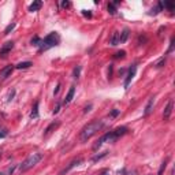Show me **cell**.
Wrapping results in <instances>:
<instances>
[{"label": "cell", "instance_id": "cell-1", "mask_svg": "<svg viewBox=\"0 0 175 175\" xmlns=\"http://www.w3.org/2000/svg\"><path fill=\"white\" fill-rule=\"evenodd\" d=\"M127 133V127H118V129H115V130L109 131V133H107V134H104L103 137H100L99 140H97V142L93 145V149L96 151V149L100 148L104 142H115L116 140L119 137H122V135H125Z\"/></svg>", "mask_w": 175, "mask_h": 175}, {"label": "cell", "instance_id": "cell-2", "mask_svg": "<svg viewBox=\"0 0 175 175\" xmlns=\"http://www.w3.org/2000/svg\"><path fill=\"white\" fill-rule=\"evenodd\" d=\"M103 126H104V122H103V120H97V119L92 120V122L88 123V125L82 129L81 134H79V140H81L82 142L88 141V140H89L90 137H93Z\"/></svg>", "mask_w": 175, "mask_h": 175}, {"label": "cell", "instance_id": "cell-3", "mask_svg": "<svg viewBox=\"0 0 175 175\" xmlns=\"http://www.w3.org/2000/svg\"><path fill=\"white\" fill-rule=\"evenodd\" d=\"M60 42V37L59 34L53 32V33H49L47 37H44V40H41V44H40V51H48V49L53 48L56 45H59Z\"/></svg>", "mask_w": 175, "mask_h": 175}, {"label": "cell", "instance_id": "cell-4", "mask_svg": "<svg viewBox=\"0 0 175 175\" xmlns=\"http://www.w3.org/2000/svg\"><path fill=\"white\" fill-rule=\"evenodd\" d=\"M41 159H42V155H41V153H32L26 160L21 163V166H19V171L26 172L27 170L33 168L36 164H38V161H40Z\"/></svg>", "mask_w": 175, "mask_h": 175}, {"label": "cell", "instance_id": "cell-5", "mask_svg": "<svg viewBox=\"0 0 175 175\" xmlns=\"http://www.w3.org/2000/svg\"><path fill=\"white\" fill-rule=\"evenodd\" d=\"M135 73H137V66H135V64H133V66L129 68V71H127L126 79H125V84H123L125 89H127V86L130 85V82L133 81V78H134V75H135Z\"/></svg>", "mask_w": 175, "mask_h": 175}, {"label": "cell", "instance_id": "cell-6", "mask_svg": "<svg viewBox=\"0 0 175 175\" xmlns=\"http://www.w3.org/2000/svg\"><path fill=\"white\" fill-rule=\"evenodd\" d=\"M14 68H15L14 64H8V66H6L4 68H1V70H0V79H6L7 77H10V75L12 74Z\"/></svg>", "mask_w": 175, "mask_h": 175}, {"label": "cell", "instance_id": "cell-7", "mask_svg": "<svg viewBox=\"0 0 175 175\" xmlns=\"http://www.w3.org/2000/svg\"><path fill=\"white\" fill-rule=\"evenodd\" d=\"M12 48H14V42H12V41H8V42H6V44H4L3 47L0 48V56H1V58H6V56H7V53L10 52Z\"/></svg>", "mask_w": 175, "mask_h": 175}, {"label": "cell", "instance_id": "cell-8", "mask_svg": "<svg viewBox=\"0 0 175 175\" xmlns=\"http://www.w3.org/2000/svg\"><path fill=\"white\" fill-rule=\"evenodd\" d=\"M172 100H170L168 101V104H167V107L164 108V112H163V118H164V120H168L170 118H171V114H172Z\"/></svg>", "mask_w": 175, "mask_h": 175}, {"label": "cell", "instance_id": "cell-9", "mask_svg": "<svg viewBox=\"0 0 175 175\" xmlns=\"http://www.w3.org/2000/svg\"><path fill=\"white\" fill-rule=\"evenodd\" d=\"M81 163H82V159H77V160H73V161H71V163L67 166V167L64 168L63 171L60 172V175H63V174H66V172H68V171H70V170H71V168L77 167V166H79V164H81Z\"/></svg>", "mask_w": 175, "mask_h": 175}, {"label": "cell", "instance_id": "cell-10", "mask_svg": "<svg viewBox=\"0 0 175 175\" xmlns=\"http://www.w3.org/2000/svg\"><path fill=\"white\" fill-rule=\"evenodd\" d=\"M153 105H155V97H151L148 101V104L145 107V111H144V116H148L151 112L153 111Z\"/></svg>", "mask_w": 175, "mask_h": 175}, {"label": "cell", "instance_id": "cell-11", "mask_svg": "<svg viewBox=\"0 0 175 175\" xmlns=\"http://www.w3.org/2000/svg\"><path fill=\"white\" fill-rule=\"evenodd\" d=\"M74 93H75V88H74V86H71L70 90H68V93L66 94V99H64V101H63V104H64V105L70 104L71 100H73V97H74Z\"/></svg>", "mask_w": 175, "mask_h": 175}, {"label": "cell", "instance_id": "cell-12", "mask_svg": "<svg viewBox=\"0 0 175 175\" xmlns=\"http://www.w3.org/2000/svg\"><path fill=\"white\" fill-rule=\"evenodd\" d=\"M41 6H42V1H40V0H36V1H33V3L29 6V11L30 12L38 11V10L41 8Z\"/></svg>", "mask_w": 175, "mask_h": 175}, {"label": "cell", "instance_id": "cell-13", "mask_svg": "<svg viewBox=\"0 0 175 175\" xmlns=\"http://www.w3.org/2000/svg\"><path fill=\"white\" fill-rule=\"evenodd\" d=\"M119 32H114L112 33V37H111V40H109V44L112 45V47H115V45H118L119 44Z\"/></svg>", "mask_w": 175, "mask_h": 175}, {"label": "cell", "instance_id": "cell-14", "mask_svg": "<svg viewBox=\"0 0 175 175\" xmlns=\"http://www.w3.org/2000/svg\"><path fill=\"white\" fill-rule=\"evenodd\" d=\"M129 34H130V32H129V29H125L122 32V33L119 34V44H123L125 41L127 40V37H129Z\"/></svg>", "mask_w": 175, "mask_h": 175}, {"label": "cell", "instance_id": "cell-15", "mask_svg": "<svg viewBox=\"0 0 175 175\" xmlns=\"http://www.w3.org/2000/svg\"><path fill=\"white\" fill-rule=\"evenodd\" d=\"M30 118H32V119L38 118V101L34 103V107H33V109H32V112H30Z\"/></svg>", "mask_w": 175, "mask_h": 175}, {"label": "cell", "instance_id": "cell-16", "mask_svg": "<svg viewBox=\"0 0 175 175\" xmlns=\"http://www.w3.org/2000/svg\"><path fill=\"white\" fill-rule=\"evenodd\" d=\"M30 66H33L32 62H21V63H18L17 66H15V68H18V70H25V68H29Z\"/></svg>", "mask_w": 175, "mask_h": 175}, {"label": "cell", "instance_id": "cell-17", "mask_svg": "<svg viewBox=\"0 0 175 175\" xmlns=\"http://www.w3.org/2000/svg\"><path fill=\"white\" fill-rule=\"evenodd\" d=\"M59 125H60V122H59V120H56V122L51 123V125H49V126L47 127V129H45V134H49V133H51L52 130H55L56 127H59Z\"/></svg>", "mask_w": 175, "mask_h": 175}, {"label": "cell", "instance_id": "cell-18", "mask_svg": "<svg viewBox=\"0 0 175 175\" xmlns=\"http://www.w3.org/2000/svg\"><path fill=\"white\" fill-rule=\"evenodd\" d=\"M161 10H163V1H160V3H159V6H157V7L152 8V10H151V11L148 12V14H149V15H156V14H159V12H160Z\"/></svg>", "mask_w": 175, "mask_h": 175}, {"label": "cell", "instance_id": "cell-19", "mask_svg": "<svg viewBox=\"0 0 175 175\" xmlns=\"http://www.w3.org/2000/svg\"><path fill=\"white\" fill-rule=\"evenodd\" d=\"M167 163H168V157L167 159H164V161L161 163L160 168H159V172H157V175H163V171L166 170V167H167Z\"/></svg>", "mask_w": 175, "mask_h": 175}, {"label": "cell", "instance_id": "cell-20", "mask_svg": "<svg viewBox=\"0 0 175 175\" xmlns=\"http://www.w3.org/2000/svg\"><path fill=\"white\" fill-rule=\"evenodd\" d=\"M30 44L34 45V47H40L41 38H40V37H33V38H32V41H30Z\"/></svg>", "mask_w": 175, "mask_h": 175}, {"label": "cell", "instance_id": "cell-21", "mask_svg": "<svg viewBox=\"0 0 175 175\" xmlns=\"http://www.w3.org/2000/svg\"><path fill=\"white\" fill-rule=\"evenodd\" d=\"M108 12H109L111 15L116 14V7H115V6H114L112 3H109V4H108Z\"/></svg>", "mask_w": 175, "mask_h": 175}, {"label": "cell", "instance_id": "cell-22", "mask_svg": "<svg viewBox=\"0 0 175 175\" xmlns=\"http://www.w3.org/2000/svg\"><path fill=\"white\" fill-rule=\"evenodd\" d=\"M14 27H15V23H14V22L10 23V25H8V26L4 29V34H8L10 32H12V30H14Z\"/></svg>", "mask_w": 175, "mask_h": 175}, {"label": "cell", "instance_id": "cell-23", "mask_svg": "<svg viewBox=\"0 0 175 175\" xmlns=\"http://www.w3.org/2000/svg\"><path fill=\"white\" fill-rule=\"evenodd\" d=\"M81 66H77V67L74 68V73H73V74H74V78L77 79V78H79V74H81Z\"/></svg>", "mask_w": 175, "mask_h": 175}, {"label": "cell", "instance_id": "cell-24", "mask_svg": "<svg viewBox=\"0 0 175 175\" xmlns=\"http://www.w3.org/2000/svg\"><path fill=\"white\" fill-rule=\"evenodd\" d=\"M125 55H126L125 51H119V52H116L114 55V59H122V58H125Z\"/></svg>", "mask_w": 175, "mask_h": 175}, {"label": "cell", "instance_id": "cell-25", "mask_svg": "<svg viewBox=\"0 0 175 175\" xmlns=\"http://www.w3.org/2000/svg\"><path fill=\"white\" fill-rule=\"evenodd\" d=\"M107 153H108V152H103L101 155H96V156H94L93 159H92V160H93V161L100 160V159H103V157H105V156H107Z\"/></svg>", "mask_w": 175, "mask_h": 175}, {"label": "cell", "instance_id": "cell-26", "mask_svg": "<svg viewBox=\"0 0 175 175\" xmlns=\"http://www.w3.org/2000/svg\"><path fill=\"white\" fill-rule=\"evenodd\" d=\"M163 7H167L168 10L171 11V10H174L175 4H174V3H167V1H164V3H163Z\"/></svg>", "mask_w": 175, "mask_h": 175}, {"label": "cell", "instance_id": "cell-27", "mask_svg": "<svg viewBox=\"0 0 175 175\" xmlns=\"http://www.w3.org/2000/svg\"><path fill=\"white\" fill-rule=\"evenodd\" d=\"M164 63H166V58H163V59L159 60V62L156 63V66H155V67H156V68H160V67H163V64H164Z\"/></svg>", "mask_w": 175, "mask_h": 175}, {"label": "cell", "instance_id": "cell-28", "mask_svg": "<svg viewBox=\"0 0 175 175\" xmlns=\"http://www.w3.org/2000/svg\"><path fill=\"white\" fill-rule=\"evenodd\" d=\"M174 41H175V38L172 37V38H171V42H170V48H168V52H171L172 49H174Z\"/></svg>", "mask_w": 175, "mask_h": 175}, {"label": "cell", "instance_id": "cell-29", "mask_svg": "<svg viewBox=\"0 0 175 175\" xmlns=\"http://www.w3.org/2000/svg\"><path fill=\"white\" fill-rule=\"evenodd\" d=\"M70 6H71V3H70V1H63V3H62V7H64V8L70 7Z\"/></svg>", "mask_w": 175, "mask_h": 175}, {"label": "cell", "instance_id": "cell-30", "mask_svg": "<svg viewBox=\"0 0 175 175\" xmlns=\"http://www.w3.org/2000/svg\"><path fill=\"white\" fill-rule=\"evenodd\" d=\"M118 115H119V109H114L111 112V116H118Z\"/></svg>", "mask_w": 175, "mask_h": 175}, {"label": "cell", "instance_id": "cell-31", "mask_svg": "<svg viewBox=\"0 0 175 175\" xmlns=\"http://www.w3.org/2000/svg\"><path fill=\"white\" fill-rule=\"evenodd\" d=\"M6 135H7V131H6V130H1V131H0V138H4Z\"/></svg>", "mask_w": 175, "mask_h": 175}, {"label": "cell", "instance_id": "cell-32", "mask_svg": "<svg viewBox=\"0 0 175 175\" xmlns=\"http://www.w3.org/2000/svg\"><path fill=\"white\" fill-rule=\"evenodd\" d=\"M82 14L85 15V17H89V18L92 17V12H90V11H82Z\"/></svg>", "mask_w": 175, "mask_h": 175}, {"label": "cell", "instance_id": "cell-33", "mask_svg": "<svg viewBox=\"0 0 175 175\" xmlns=\"http://www.w3.org/2000/svg\"><path fill=\"white\" fill-rule=\"evenodd\" d=\"M59 108H60V104H56V107H55V109H53V114H56V112L59 111Z\"/></svg>", "mask_w": 175, "mask_h": 175}, {"label": "cell", "instance_id": "cell-34", "mask_svg": "<svg viewBox=\"0 0 175 175\" xmlns=\"http://www.w3.org/2000/svg\"><path fill=\"white\" fill-rule=\"evenodd\" d=\"M90 108H92V105H88V107H85V109H84V112H88V111H90Z\"/></svg>", "mask_w": 175, "mask_h": 175}, {"label": "cell", "instance_id": "cell-35", "mask_svg": "<svg viewBox=\"0 0 175 175\" xmlns=\"http://www.w3.org/2000/svg\"><path fill=\"white\" fill-rule=\"evenodd\" d=\"M60 89V84H58V86H56V89H55V94H58V92H59Z\"/></svg>", "mask_w": 175, "mask_h": 175}, {"label": "cell", "instance_id": "cell-36", "mask_svg": "<svg viewBox=\"0 0 175 175\" xmlns=\"http://www.w3.org/2000/svg\"><path fill=\"white\" fill-rule=\"evenodd\" d=\"M101 175H109V171H108V170H104V171H103V174Z\"/></svg>", "mask_w": 175, "mask_h": 175}, {"label": "cell", "instance_id": "cell-37", "mask_svg": "<svg viewBox=\"0 0 175 175\" xmlns=\"http://www.w3.org/2000/svg\"><path fill=\"white\" fill-rule=\"evenodd\" d=\"M0 175H4V174H3V172H0Z\"/></svg>", "mask_w": 175, "mask_h": 175}, {"label": "cell", "instance_id": "cell-38", "mask_svg": "<svg viewBox=\"0 0 175 175\" xmlns=\"http://www.w3.org/2000/svg\"><path fill=\"white\" fill-rule=\"evenodd\" d=\"M148 175H152V174H148Z\"/></svg>", "mask_w": 175, "mask_h": 175}]
</instances>
